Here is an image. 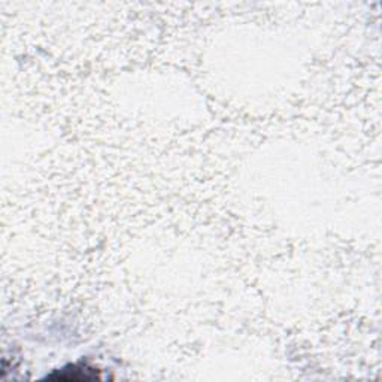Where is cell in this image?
<instances>
[{"instance_id":"cell-1","label":"cell","mask_w":382,"mask_h":382,"mask_svg":"<svg viewBox=\"0 0 382 382\" xmlns=\"http://www.w3.org/2000/svg\"><path fill=\"white\" fill-rule=\"evenodd\" d=\"M99 378H100L99 372L85 365L69 366L48 376V379H60V381H94Z\"/></svg>"}]
</instances>
